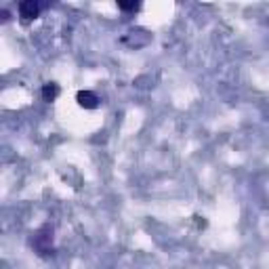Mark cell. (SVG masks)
Wrapping results in <instances>:
<instances>
[{"label": "cell", "instance_id": "1", "mask_svg": "<svg viewBox=\"0 0 269 269\" xmlns=\"http://www.w3.org/2000/svg\"><path fill=\"white\" fill-rule=\"evenodd\" d=\"M38 13H40V4L34 2V0H23V2H19V17L23 21L36 19Z\"/></svg>", "mask_w": 269, "mask_h": 269}, {"label": "cell", "instance_id": "2", "mask_svg": "<svg viewBox=\"0 0 269 269\" xmlns=\"http://www.w3.org/2000/svg\"><path fill=\"white\" fill-rule=\"evenodd\" d=\"M76 101H78V105L84 107V109H95L99 105V97L95 95V92H90V90H78Z\"/></svg>", "mask_w": 269, "mask_h": 269}, {"label": "cell", "instance_id": "3", "mask_svg": "<svg viewBox=\"0 0 269 269\" xmlns=\"http://www.w3.org/2000/svg\"><path fill=\"white\" fill-rule=\"evenodd\" d=\"M57 97H59V87L55 82H48V84L42 87V99H45V101H48V103H50V101H55Z\"/></svg>", "mask_w": 269, "mask_h": 269}, {"label": "cell", "instance_id": "4", "mask_svg": "<svg viewBox=\"0 0 269 269\" xmlns=\"http://www.w3.org/2000/svg\"><path fill=\"white\" fill-rule=\"evenodd\" d=\"M118 6H120L122 11H137L141 4H139V2H126V0H120V2H118Z\"/></svg>", "mask_w": 269, "mask_h": 269}, {"label": "cell", "instance_id": "5", "mask_svg": "<svg viewBox=\"0 0 269 269\" xmlns=\"http://www.w3.org/2000/svg\"><path fill=\"white\" fill-rule=\"evenodd\" d=\"M196 223H198V225H202V227L206 225V221H202V217H196Z\"/></svg>", "mask_w": 269, "mask_h": 269}, {"label": "cell", "instance_id": "6", "mask_svg": "<svg viewBox=\"0 0 269 269\" xmlns=\"http://www.w3.org/2000/svg\"><path fill=\"white\" fill-rule=\"evenodd\" d=\"M0 17H2V21H6V19H8V13H6V11H2V13H0Z\"/></svg>", "mask_w": 269, "mask_h": 269}]
</instances>
